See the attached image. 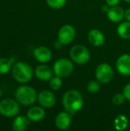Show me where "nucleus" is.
<instances>
[{
    "label": "nucleus",
    "mask_w": 130,
    "mask_h": 131,
    "mask_svg": "<svg viewBox=\"0 0 130 131\" xmlns=\"http://www.w3.org/2000/svg\"><path fill=\"white\" fill-rule=\"evenodd\" d=\"M62 104L64 110L72 115L82 108L84 99L80 91L77 90H69L64 94Z\"/></svg>",
    "instance_id": "obj_1"
},
{
    "label": "nucleus",
    "mask_w": 130,
    "mask_h": 131,
    "mask_svg": "<svg viewBox=\"0 0 130 131\" xmlns=\"http://www.w3.org/2000/svg\"><path fill=\"white\" fill-rule=\"evenodd\" d=\"M11 74L14 79L21 84L29 82L34 74V71L31 65L24 61L15 63L11 68Z\"/></svg>",
    "instance_id": "obj_2"
},
{
    "label": "nucleus",
    "mask_w": 130,
    "mask_h": 131,
    "mask_svg": "<svg viewBox=\"0 0 130 131\" xmlns=\"http://www.w3.org/2000/svg\"><path fill=\"white\" fill-rule=\"evenodd\" d=\"M16 101L25 106L33 104L38 99V94L34 88L28 85L18 87L15 93Z\"/></svg>",
    "instance_id": "obj_3"
},
{
    "label": "nucleus",
    "mask_w": 130,
    "mask_h": 131,
    "mask_svg": "<svg viewBox=\"0 0 130 131\" xmlns=\"http://www.w3.org/2000/svg\"><path fill=\"white\" fill-rule=\"evenodd\" d=\"M54 74L61 78L69 77L74 71L73 62L66 58H61L57 60L53 66Z\"/></svg>",
    "instance_id": "obj_4"
},
{
    "label": "nucleus",
    "mask_w": 130,
    "mask_h": 131,
    "mask_svg": "<svg viewBox=\"0 0 130 131\" xmlns=\"http://www.w3.org/2000/svg\"><path fill=\"white\" fill-rule=\"evenodd\" d=\"M70 57L74 63L85 64L90 61V53L88 48L84 45H75L70 50Z\"/></svg>",
    "instance_id": "obj_5"
},
{
    "label": "nucleus",
    "mask_w": 130,
    "mask_h": 131,
    "mask_svg": "<svg viewBox=\"0 0 130 131\" xmlns=\"http://www.w3.org/2000/svg\"><path fill=\"white\" fill-rule=\"evenodd\" d=\"M17 101L12 99H4L0 102V114L5 117H13L18 115L20 107Z\"/></svg>",
    "instance_id": "obj_6"
},
{
    "label": "nucleus",
    "mask_w": 130,
    "mask_h": 131,
    "mask_svg": "<svg viewBox=\"0 0 130 131\" xmlns=\"http://www.w3.org/2000/svg\"><path fill=\"white\" fill-rule=\"evenodd\" d=\"M114 75L113 68L108 63H101L99 64L95 71L97 80L100 84H109Z\"/></svg>",
    "instance_id": "obj_7"
},
{
    "label": "nucleus",
    "mask_w": 130,
    "mask_h": 131,
    "mask_svg": "<svg viewBox=\"0 0 130 131\" xmlns=\"http://www.w3.org/2000/svg\"><path fill=\"white\" fill-rule=\"evenodd\" d=\"M76 36V30L71 25H64L58 31L57 40L63 45H67L73 41Z\"/></svg>",
    "instance_id": "obj_8"
},
{
    "label": "nucleus",
    "mask_w": 130,
    "mask_h": 131,
    "mask_svg": "<svg viewBox=\"0 0 130 131\" xmlns=\"http://www.w3.org/2000/svg\"><path fill=\"white\" fill-rule=\"evenodd\" d=\"M37 101L44 108H51L56 104V97L51 91L44 90L38 94Z\"/></svg>",
    "instance_id": "obj_9"
},
{
    "label": "nucleus",
    "mask_w": 130,
    "mask_h": 131,
    "mask_svg": "<svg viewBox=\"0 0 130 131\" xmlns=\"http://www.w3.org/2000/svg\"><path fill=\"white\" fill-rule=\"evenodd\" d=\"M118 72L123 76L130 75V55L124 54L119 57L116 64Z\"/></svg>",
    "instance_id": "obj_10"
},
{
    "label": "nucleus",
    "mask_w": 130,
    "mask_h": 131,
    "mask_svg": "<svg viewBox=\"0 0 130 131\" xmlns=\"http://www.w3.org/2000/svg\"><path fill=\"white\" fill-rule=\"evenodd\" d=\"M71 114L68 112L62 111L60 112L55 117V126L61 130H65L68 129L71 124Z\"/></svg>",
    "instance_id": "obj_11"
},
{
    "label": "nucleus",
    "mask_w": 130,
    "mask_h": 131,
    "mask_svg": "<svg viewBox=\"0 0 130 131\" xmlns=\"http://www.w3.org/2000/svg\"><path fill=\"white\" fill-rule=\"evenodd\" d=\"M53 69L47 64H40L34 70L36 78L42 81H49L53 77Z\"/></svg>",
    "instance_id": "obj_12"
},
{
    "label": "nucleus",
    "mask_w": 130,
    "mask_h": 131,
    "mask_svg": "<svg viewBox=\"0 0 130 131\" xmlns=\"http://www.w3.org/2000/svg\"><path fill=\"white\" fill-rule=\"evenodd\" d=\"M33 54L34 58L41 63H47L52 58L51 51L45 46H40L36 48L33 51Z\"/></svg>",
    "instance_id": "obj_13"
},
{
    "label": "nucleus",
    "mask_w": 130,
    "mask_h": 131,
    "mask_svg": "<svg viewBox=\"0 0 130 131\" xmlns=\"http://www.w3.org/2000/svg\"><path fill=\"white\" fill-rule=\"evenodd\" d=\"M87 38L89 42L94 47H100L103 45L106 41V38L103 33L99 29L96 28L92 29L89 31Z\"/></svg>",
    "instance_id": "obj_14"
},
{
    "label": "nucleus",
    "mask_w": 130,
    "mask_h": 131,
    "mask_svg": "<svg viewBox=\"0 0 130 131\" xmlns=\"http://www.w3.org/2000/svg\"><path fill=\"white\" fill-rule=\"evenodd\" d=\"M107 14L109 20L114 23L121 22L125 18V11L118 5L110 7Z\"/></svg>",
    "instance_id": "obj_15"
},
{
    "label": "nucleus",
    "mask_w": 130,
    "mask_h": 131,
    "mask_svg": "<svg viewBox=\"0 0 130 131\" xmlns=\"http://www.w3.org/2000/svg\"><path fill=\"white\" fill-rule=\"evenodd\" d=\"M27 117L31 122H39L44 118L45 111L43 107L34 106L28 111Z\"/></svg>",
    "instance_id": "obj_16"
},
{
    "label": "nucleus",
    "mask_w": 130,
    "mask_h": 131,
    "mask_svg": "<svg viewBox=\"0 0 130 131\" xmlns=\"http://www.w3.org/2000/svg\"><path fill=\"white\" fill-rule=\"evenodd\" d=\"M30 122L27 116H18L12 122V129L15 131H24L29 126Z\"/></svg>",
    "instance_id": "obj_17"
},
{
    "label": "nucleus",
    "mask_w": 130,
    "mask_h": 131,
    "mask_svg": "<svg viewBox=\"0 0 130 131\" xmlns=\"http://www.w3.org/2000/svg\"><path fill=\"white\" fill-rule=\"evenodd\" d=\"M118 35L125 40L130 38V21H126L121 22L117 27Z\"/></svg>",
    "instance_id": "obj_18"
},
{
    "label": "nucleus",
    "mask_w": 130,
    "mask_h": 131,
    "mask_svg": "<svg viewBox=\"0 0 130 131\" xmlns=\"http://www.w3.org/2000/svg\"><path fill=\"white\" fill-rule=\"evenodd\" d=\"M113 125H114V127L116 130H125L129 125V121L125 115L119 114L115 118V120L113 121Z\"/></svg>",
    "instance_id": "obj_19"
},
{
    "label": "nucleus",
    "mask_w": 130,
    "mask_h": 131,
    "mask_svg": "<svg viewBox=\"0 0 130 131\" xmlns=\"http://www.w3.org/2000/svg\"><path fill=\"white\" fill-rule=\"evenodd\" d=\"M12 68L11 61L5 58H0V74H5Z\"/></svg>",
    "instance_id": "obj_20"
},
{
    "label": "nucleus",
    "mask_w": 130,
    "mask_h": 131,
    "mask_svg": "<svg viewBox=\"0 0 130 131\" xmlns=\"http://www.w3.org/2000/svg\"><path fill=\"white\" fill-rule=\"evenodd\" d=\"M62 86V80L61 78L58 76H54L52 77L49 80V87L51 88V90L53 91H57L59 90Z\"/></svg>",
    "instance_id": "obj_21"
},
{
    "label": "nucleus",
    "mask_w": 130,
    "mask_h": 131,
    "mask_svg": "<svg viewBox=\"0 0 130 131\" xmlns=\"http://www.w3.org/2000/svg\"><path fill=\"white\" fill-rule=\"evenodd\" d=\"M100 89V83L97 80H92L88 82L87 85V90L90 94H96Z\"/></svg>",
    "instance_id": "obj_22"
},
{
    "label": "nucleus",
    "mask_w": 130,
    "mask_h": 131,
    "mask_svg": "<svg viewBox=\"0 0 130 131\" xmlns=\"http://www.w3.org/2000/svg\"><path fill=\"white\" fill-rule=\"evenodd\" d=\"M67 0H46L48 5L54 9H60L62 8L65 4Z\"/></svg>",
    "instance_id": "obj_23"
},
{
    "label": "nucleus",
    "mask_w": 130,
    "mask_h": 131,
    "mask_svg": "<svg viewBox=\"0 0 130 131\" xmlns=\"http://www.w3.org/2000/svg\"><path fill=\"white\" fill-rule=\"evenodd\" d=\"M126 97L124 96V94L123 93H117L116 94L113 95V98H112V102L114 105H121L123 104L125 101H126Z\"/></svg>",
    "instance_id": "obj_24"
},
{
    "label": "nucleus",
    "mask_w": 130,
    "mask_h": 131,
    "mask_svg": "<svg viewBox=\"0 0 130 131\" xmlns=\"http://www.w3.org/2000/svg\"><path fill=\"white\" fill-rule=\"evenodd\" d=\"M123 94H124L126 99L130 101V83L127 84L123 90Z\"/></svg>",
    "instance_id": "obj_25"
},
{
    "label": "nucleus",
    "mask_w": 130,
    "mask_h": 131,
    "mask_svg": "<svg viewBox=\"0 0 130 131\" xmlns=\"http://www.w3.org/2000/svg\"><path fill=\"white\" fill-rule=\"evenodd\" d=\"M120 1L121 0H106V2L110 7H112V6L118 5L120 4Z\"/></svg>",
    "instance_id": "obj_26"
},
{
    "label": "nucleus",
    "mask_w": 130,
    "mask_h": 131,
    "mask_svg": "<svg viewBox=\"0 0 130 131\" xmlns=\"http://www.w3.org/2000/svg\"><path fill=\"white\" fill-rule=\"evenodd\" d=\"M125 18L126 21H130V8H128L125 11Z\"/></svg>",
    "instance_id": "obj_27"
},
{
    "label": "nucleus",
    "mask_w": 130,
    "mask_h": 131,
    "mask_svg": "<svg viewBox=\"0 0 130 131\" xmlns=\"http://www.w3.org/2000/svg\"><path fill=\"white\" fill-rule=\"evenodd\" d=\"M109 8H110V6L107 4L106 5H103V6H102V11L103 12H108V10H109Z\"/></svg>",
    "instance_id": "obj_28"
},
{
    "label": "nucleus",
    "mask_w": 130,
    "mask_h": 131,
    "mask_svg": "<svg viewBox=\"0 0 130 131\" xmlns=\"http://www.w3.org/2000/svg\"><path fill=\"white\" fill-rule=\"evenodd\" d=\"M123 1H125L126 2H128V3H130V0H123Z\"/></svg>",
    "instance_id": "obj_29"
},
{
    "label": "nucleus",
    "mask_w": 130,
    "mask_h": 131,
    "mask_svg": "<svg viewBox=\"0 0 130 131\" xmlns=\"http://www.w3.org/2000/svg\"><path fill=\"white\" fill-rule=\"evenodd\" d=\"M2 97V91L0 90V97Z\"/></svg>",
    "instance_id": "obj_30"
}]
</instances>
